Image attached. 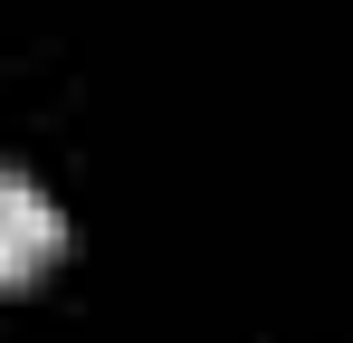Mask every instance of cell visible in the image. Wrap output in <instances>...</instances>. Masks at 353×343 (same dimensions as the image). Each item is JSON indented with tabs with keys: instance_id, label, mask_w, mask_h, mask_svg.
<instances>
[{
	"instance_id": "cell-1",
	"label": "cell",
	"mask_w": 353,
	"mask_h": 343,
	"mask_svg": "<svg viewBox=\"0 0 353 343\" xmlns=\"http://www.w3.org/2000/svg\"><path fill=\"white\" fill-rule=\"evenodd\" d=\"M67 248V220H58V200L29 181V172H0V286H19V277H39L48 258Z\"/></svg>"
}]
</instances>
